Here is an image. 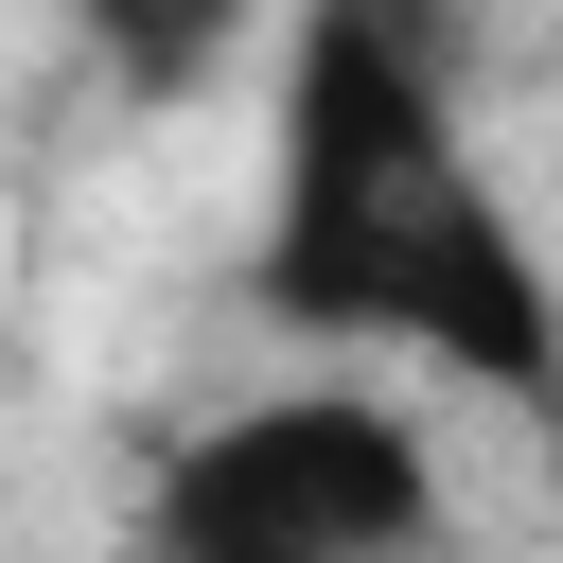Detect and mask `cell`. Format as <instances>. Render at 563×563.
Listing matches in <instances>:
<instances>
[{
    "label": "cell",
    "instance_id": "obj_1",
    "mask_svg": "<svg viewBox=\"0 0 563 563\" xmlns=\"http://www.w3.org/2000/svg\"><path fill=\"white\" fill-rule=\"evenodd\" d=\"M264 317L334 352H405L510 422H563V282L475 158L440 0H282V176H264Z\"/></svg>",
    "mask_w": 563,
    "mask_h": 563
},
{
    "label": "cell",
    "instance_id": "obj_2",
    "mask_svg": "<svg viewBox=\"0 0 563 563\" xmlns=\"http://www.w3.org/2000/svg\"><path fill=\"white\" fill-rule=\"evenodd\" d=\"M141 528L176 563H387V545H440L457 528V475H440V422L405 387H246L211 405L158 475H141Z\"/></svg>",
    "mask_w": 563,
    "mask_h": 563
},
{
    "label": "cell",
    "instance_id": "obj_3",
    "mask_svg": "<svg viewBox=\"0 0 563 563\" xmlns=\"http://www.w3.org/2000/svg\"><path fill=\"white\" fill-rule=\"evenodd\" d=\"M70 35L106 53V88H123V106H194V88L264 35V0H70Z\"/></svg>",
    "mask_w": 563,
    "mask_h": 563
}]
</instances>
